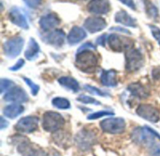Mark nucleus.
Segmentation results:
<instances>
[{
    "mask_svg": "<svg viewBox=\"0 0 160 156\" xmlns=\"http://www.w3.org/2000/svg\"><path fill=\"white\" fill-rule=\"evenodd\" d=\"M133 141L145 147L151 156H160V136L149 127H138L131 134Z\"/></svg>",
    "mask_w": 160,
    "mask_h": 156,
    "instance_id": "obj_1",
    "label": "nucleus"
},
{
    "mask_svg": "<svg viewBox=\"0 0 160 156\" xmlns=\"http://www.w3.org/2000/svg\"><path fill=\"white\" fill-rule=\"evenodd\" d=\"M75 65L80 71L86 73H92L98 67V57L94 50L77 51Z\"/></svg>",
    "mask_w": 160,
    "mask_h": 156,
    "instance_id": "obj_2",
    "label": "nucleus"
},
{
    "mask_svg": "<svg viewBox=\"0 0 160 156\" xmlns=\"http://www.w3.org/2000/svg\"><path fill=\"white\" fill-rule=\"evenodd\" d=\"M65 125V120L62 115L57 112L48 111L43 115L42 126L43 129L47 132L55 133L60 130Z\"/></svg>",
    "mask_w": 160,
    "mask_h": 156,
    "instance_id": "obj_3",
    "label": "nucleus"
},
{
    "mask_svg": "<svg viewBox=\"0 0 160 156\" xmlns=\"http://www.w3.org/2000/svg\"><path fill=\"white\" fill-rule=\"evenodd\" d=\"M144 63L143 56L139 49L132 48L126 53V71L128 73L138 72Z\"/></svg>",
    "mask_w": 160,
    "mask_h": 156,
    "instance_id": "obj_4",
    "label": "nucleus"
},
{
    "mask_svg": "<svg viewBox=\"0 0 160 156\" xmlns=\"http://www.w3.org/2000/svg\"><path fill=\"white\" fill-rule=\"evenodd\" d=\"M108 44L114 52H128L133 48L134 41L128 37L119 34H112L108 37Z\"/></svg>",
    "mask_w": 160,
    "mask_h": 156,
    "instance_id": "obj_5",
    "label": "nucleus"
},
{
    "mask_svg": "<svg viewBox=\"0 0 160 156\" xmlns=\"http://www.w3.org/2000/svg\"><path fill=\"white\" fill-rule=\"evenodd\" d=\"M24 45V40L23 38L17 36L13 37L8 40H6L3 44V52L7 57L14 58L18 56Z\"/></svg>",
    "mask_w": 160,
    "mask_h": 156,
    "instance_id": "obj_6",
    "label": "nucleus"
},
{
    "mask_svg": "<svg viewBox=\"0 0 160 156\" xmlns=\"http://www.w3.org/2000/svg\"><path fill=\"white\" fill-rule=\"evenodd\" d=\"M100 127L105 133L118 135L126 130V121L123 118H108L100 122Z\"/></svg>",
    "mask_w": 160,
    "mask_h": 156,
    "instance_id": "obj_7",
    "label": "nucleus"
},
{
    "mask_svg": "<svg viewBox=\"0 0 160 156\" xmlns=\"http://www.w3.org/2000/svg\"><path fill=\"white\" fill-rule=\"evenodd\" d=\"M38 128V119L34 116L22 118L15 125V129L22 134H30L37 131Z\"/></svg>",
    "mask_w": 160,
    "mask_h": 156,
    "instance_id": "obj_8",
    "label": "nucleus"
},
{
    "mask_svg": "<svg viewBox=\"0 0 160 156\" xmlns=\"http://www.w3.org/2000/svg\"><path fill=\"white\" fill-rule=\"evenodd\" d=\"M137 114L144 119L145 121H148L150 122L156 123L159 121V112L158 110V108H156L155 106L148 105V104H143V105H140L136 110Z\"/></svg>",
    "mask_w": 160,
    "mask_h": 156,
    "instance_id": "obj_9",
    "label": "nucleus"
},
{
    "mask_svg": "<svg viewBox=\"0 0 160 156\" xmlns=\"http://www.w3.org/2000/svg\"><path fill=\"white\" fill-rule=\"evenodd\" d=\"M3 99L4 101L8 102V103L22 104L28 101V95L23 90V89L15 86L4 94Z\"/></svg>",
    "mask_w": 160,
    "mask_h": 156,
    "instance_id": "obj_10",
    "label": "nucleus"
},
{
    "mask_svg": "<svg viewBox=\"0 0 160 156\" xmlns=\"http://www.w3.org/2000/svg\"><path fill=\"white\" fill-rule=\"evenodd\" d=\"M42 40L47 44L59 48V47H62L65 42L66 34L62 29H54L45 34L44 36H42Z\"/></svg>",
    "mask_w": 160,
    "mask_h": 156,
    "instance_id": "obj_11",
    "label": "nucleus"
},
{
    "mask_svg": "<svg viewBox=\"0 0 160 156\" xmlns=\"http://www.w3.org/2000/svg\"><path fill=\"white\" fill-rule=\"evenodd\" d=\"M75 142L79 149H81L82 151H87L90 150L95 143V136L94 134H92L91 131L82 130L77 134L75 137Z\"/></svg>",
    "mask_w": 160,
    "mask_h": 156,
    "instance_id": "obj_12",
    "label": "nucleus"
},
{
    "mask_svg": "<svg viewBox=\"0 0 160 156\" xmlns=\"http://www.w3.org/2000/svg\"><path fill=\"white\" fill-rule=\"evenodd\" d=\"M8 19L13 24H15L22 29L26 30L29 28L28 21H27L25 14L23 13V11H22L17 7H13L12 8H10L9 12H8Z\"/></svg>",
    "mask_w": 160,
    "mask_h": 156,
    "instance_id": "obj_13",
    "label": "nucleus"
},
{
    "mask_svg": "<svg viewBox=\"0 0 160 156\" xmlns=\"http://www.w3.org/2000/svg\"><path fill=\"white\" fill-rule=\"evenodd\" d=\"M83 26L88 32L94 34V33L100 32L103 29H105V27L107 26V23H106V20L101 17L92 16V17H88L87 19H85L83 23Z\"/></svg>",
    "mask_w": 160,
    "mask_h": 156,
    "instance_id": "obj_14",
    "label": "nucleus"
},
{
    "mask_svg": "<svg viewBox=\"0 0 160 156\" xmlns=\"http://www.w3.org/2000/svg\"><path fill=\"white\" fill-rule=\"evenodd\" d=\"M87 10L90 13L97 15L107 14L111 10V4L109 0H90L87 4Z\"/></svg>",
    "mask_w": 160,
    "mask_h": 156,
    "instance_id": "obj_15",
    "label": "nucleus"
},
{
    "mask_svg": "<svg viewBox=\"0 0 160 156\" xmlns=\"http://www.w3.org/2000/svg\"><path fill=\"white\" fill-rule=\"evenodd\" d=\"M61 23L60 18L56 13H48L40 17L38 24L43 31H50L58 26Z\"/></svg>",
    "mask_w": 160,
    "mask_h": 156,
    "instance_id": "obj_16",
    "label": "nucleus"
},
{
    "mask_svg": "<svg viewBox=\"0 0 160 156\" xmlns=\"http://www.w3.org/2000/svg\"><path fill=\"white\" fill-rule=\"evenodd\" d=\"M86 36H87V34L82 27L75 25L70 29L69 33L67 36V40H68V44L75 45V44L81 42L82 40H84L86 38Z\"/></svg>",
    "mask_w": 160,
    "mask_h": 156,
    "instance_id": "obj_17",
    "label": "nucleus"
},
{
    "mask_svg": "<svg viewBox=\"0 0 160 156\" xmlns=\"http://www.w3.org/2000/svg\"><path fill=\"white\" fill-rule=\"evenodd\" d=\"M20 143L17 145L18 152L22 156H40L38 154V149L34 148V146L30 143L27 139H22V141H19Z\"/></svg>",
    "mask_w": 160,
    "mask_h": 156,
    "instance_id": "obj_18",
    "label": "nucleus"
},
{
    "mask_svg": "<svg viewBox=\"0 0 160 156\" xmlns=\"http://www.w3.org/2000/svg\"><path fill=\"white\" fill-rule=\"evenodd\" d=\"M114 21L118 24H121L129 27H137V21L133 17H131L126 10H120L116 12L114 16Z\"/></svg>",
    "mask_w": 160,
    "mask_h": 156,
    "instance_id": "obj_19",
    "label": "nucleus"
},
{
    "mask_svg": "<svg viewBox=\"0 0 160 156\" xmlns=\"http://www.w3.org/2000/svg\"><path fill=\"white\" fill-rule=\"evenodd\" d=\"M128 90L135 97L139 99H146L149 97L150 92L147 89L140 83H132L128 87Z\"/></svg>",
    "mask_w": 160,
    "mask_h": 156,
    "instance_id": "obj_20",
    "label": "nucleus"
},
{
    "mask_svg": "<svg viewBox=\"0 0 160 156\" xmlns=\"http://www.w3.org/2000/svg\"><path fill=\"white\" fill-rule=\"evenodd\" d=\"M39 53H40V47H39L38 43L37 42V40L34 38H30L28 46L24 52L25 58L28 60H34L38 56Z\"/></svg>",
    "mask_w": 160,
    "mask_h": 156,
    "instance_id": "obj_21",
    "label": "nucleus"
},
{
    "mask_svg": "<svg viewBox=\"0 0 160 156\" xmlns=\"http://www.w3.org/2000/svg\"><path fill=\"white\" fill-rule=\"evenodd\" d=\"M24 110V107L20 104H11L3 108V114L8 119H15L20 116Z\"/></svg>",
    "mask_w": 160,
    "mask_h": 156,
    "instance_id": "obj_22",
    "label": "nucleus"
},
{
    "mask_svg": "<svg viewBox=\"0 0 160 156\" xmlns=\"http://www.w3.org/2000/svg\"><path fill=\"white\" fill-rule=\"evenodd\" d=\"M100 81L101 84L105 87H110V88L116 87L117 86L116 73L112 70L103 71L100 75Z\"/></svg>",
    "mask_w": 160,
    "mask_h": 156,
    "instance_id": "obj_23",
    "label": "nucleus"
},
{
    "mask_svg": "<svg viewBox=\"0 0 160 156\" xmlns=\"http://www.w3.org/2000/svg\"><path fill=\"white\" fill-rule=\"evenodd\" d=\"M58 83L66 89L71 90L72 92H78L80 90V85L78 81L69 76H63L58 79Z\"/></svg>",
    "mask_w": 160,
    "mask_h": 156,
    "instance_id": "obj_24",
    "label": "nucleus"
},
{
    "mask_svg": "<svg viewBox=\"0 0 160 156\" xmlns=\"http://www.w3.org/2000/svg\"><path fill=\"white\" fill-rule=\"evenodd\" d=\"M143 4L145 7V11H146L147 16L154 20L158 19L159 11H158V8L156 7V5H154L150 0H143Z\"/></svg>",
    "mask_w": 160,
    "mask_h": 156,
    "instance_id": "obj_25",
    "label": "nucleus"
},
{
    "mask_svg": "<svg viewBox=\"0 0 160 156\" xmlns=\"http://www.w3.org/2000/svg\"><path fill=\"white\" fill-rule=\"evenodd\" d=\"M52 105L58 108V109H62V110H67V109H69L71 105H70V102L66 99V98H63V97H55L52 100Z\"/></svg>",
    "mask_w": 160,
    "mask_h": 156,
    "instance_id": "obj_26",
    "label": "nucleus"
},
{
    "mask_svg": "<svg viewBox=\"0 0 160 156\" xmlns=\"http://www.w3.org/2000/svg\"><path fill=\"white\" fill-rule=\"evenodd\" d=\"M77 100L82 103V104H85V105H99L100 102H98V100H96L93 97L87 96V95H80Z\"/></svg>",
    "mask_w": 160,
    "mask_h": 156,
    "instance_id": "obj_27",
    "label": "nucleus"
},
{
    "mask_svg": "<svg viewBox=\"0 0 160 156\" xmlns=\"http://www.w3.org/2000/svg\"><path fill=\"white\" fill-rule=\"evenodd\" d=\"M0 85H1V88H0V91L1 93L3 94L5 91H8L11 88L15 87V84L13 81L9 80V79H7V78H2L1 81H0Z\"/></svg>",
    "mask_w": 160,
    "mask_h": 156,
    "instance_id": "obj_28",
    "label": "nucleus"
},
{
    "mask_svg": "<svg viewBox=\"0 0 160 156\" xmlns=\"http://www.w3.org/2000/svg\"><path fill=\"white\" fill-rule=\"evenodd\" d=\"M113 116V112L112 111H105V110H102V111H98V112H94L92 114H90L87 119L88 120H91V121H95V120H98V119H101L105 116Z\"/></svg>",
    "mask_w": 160,
    "mask_h": 156,
    "instance_id": "obj_29",
    "label": "nucleus"
},
{
    "mask_svg": "<svg viewBox=\"0 0 160 156\" xmlns=\"http://www.w3.org/2000/svg\"><path fill=\"white\" fill-rule=\"evenodd\" d=\"M84 89H85V90H87L89 93L94 94V95H98V96H101V97L110 96L109 93H107V92H105V91H102L101 89H98V88H95V87H93V86L85 85V86H84Z\"/></svg>",
    "mask_w": 160,
    "mask_h": 156,
    "instance_id": "obj_30",
    "label": "nucleus"
},
{
    "mask_svg": "<svg viewBox=\"0 0 160 156\" xmlns=\"http://www.w3.org/2000/svg\"><path fill=\"white\" fill-rule=\"evenodd\" d=\"M22 79H23V81L26 83V85L30 88V90H31L32 95H33V96L38 95V91H39V86L37 85V84H35L31 79H29V78H27V77H22Z\"/></svg>",
    "mask_w": 160,
    "mask_h": 156,
    "instance_id": "obj_31",
    "label": "nucleus"
},
{
    "mask_svg": "<svg viewBox=\"0 0 160 156\" xmlns=\"http://www.w3.org/2000/svg\"><path fill=\"white\" fill-rule=\"evenodd\" d=\"M148 26L151 30V33H152L154 39L158 42L160 46V28L158 27L157 25H154V24H149Z\"/></svg>",
    "mask_w": 160,
    "mask_h": 156,
    "instance_id": "obj_32",
    "label": "nucleus"
},
{
    "mask_svg": "<svg viewBox=\"0 0 160 156\" xmlns=\"http://www.w3.org/2000/svg\"><path fill=\"white\" fill-rule=\"evenodd\" d=\"M22 1L25 3V5L28 8H33V9L38 8L41 4V0H22Z\"/></svg>",
    "mask_w": 160,
    "mask_h": 156,
    "instance_id": "obj_33",
    "label": "nucleus"
},
{
    "mask_svg": "<svg viewBox=\"0 0 160 156\" xmlns=\"http://www.w3.org/2000/svg\"><path fill=\"white\" fill-rule=\"evenodd\" d=\"M23 65H24V59L21 58V59H19V60L17 61V63H16V64H14L12 67H10V68H9V70H10V71H12V72L19 71V70H21V69L23 67Z\"/></svg>",
    "mask_w": 160,
    "mask_h": 156,
    "instance_id": "obj_34",
    "label": "nucleus"
},
{
    "mask_svg": "<svg viewBox=\"0 0 160 156\" xmlns=\"http://www.w3.org/2000/svg\"><path fill=\"white\" fill-rule=\"evenodd\" d=\"M108 40V36L107 34H103L101 36H99L98 39H97V44L100 45V46H105L106 45V41Z\"/></svg>",
    "mask_w": 160,
    "mask_h": 156,
    "instance_id": "obj_35",
    "label": "nucleus"
},
{
    "mask_svg": "<svg viewBox=\"0 0 160 156\" xmlns=\"http://www.w3.org/2000/svg\"><path fill=\"white\" fill-rule=\"evenodd\" d=\"M83 50H96V46L93 44V43H91V42H85V43H83L79 49H78V51H83Z\"/></svg>",
    "mask_w": 160,
    "mask_h": 156,
    "instance_id": "obj_36",
    "label": "nucleus"
},
{
    "mask_svg": "<svg viewBox=\"0 0 160 156\" xmlns=\"http://www.w3.org/2000/svg\"><path fill=\"white\" fill-rule=\"evenodd\" d=\"M120 2H122L124 5H126L127 7H128L129 8L133 9V10H136V4L133 0H119Z\"/></svg>",
    "mask_w": 160,
    "mask_h": 156,
    "instance_id": "obj_37",
    "label": "nucleus"
},
{
    "mask_svg": "<svg viewBox=\"0 0 160 156\" xmlns=\"http://www.w3.org/2000/svg\"><path fill=\"white\" fill-rule=\"evenodd\" d=\"M0 123H1V125H0V129L1 130H4L6 127H8V122L3 118V117H1L0 118Z\"/></svg>",
    "mask_w": 160,
    "mask_h": 156,
    "instance_id": "obj_38",
    "label": "nucleus"
},
{
    "mask_svg": "<svg viewBox=\"0 0 160 156\" xmlns=\"http://www.w3.org/2000/svg\"><path fill=\"white\" fill-rule=\"evenodd\" d=\"M153 77L155 79H160V68H156L153 71Z\"/></svg>",
    "mask_w": 160,
    "mask_h": 156,
    "instance_id": "obj_39",
    "label": "nucleus"
},
{
    "mask_svg": "<svg viewBox=\"0 0 160 156\" xmlns=\"http://www.w3.org/2000/svg\"><path fill=\"white\" fill-rule=\"evenodd\" d=\"M111 30H115V31H121V32H124V33H127V34H130V32L125 28H122V27H117V26H114V27H112Z\"/></svg>",
    "mask_w": 160,
    "mask_h": 156,
    "instance_id": "obj_40",
    "label": "nucleus"
}]
</instances>
